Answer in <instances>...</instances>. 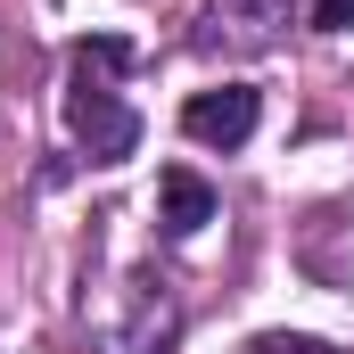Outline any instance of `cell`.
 <instances>
[{"label": "cell", "mask_w": 354, "mask_h": 354, "mask_svg": "<svg viewBox=\"0 0 354 354\" xmlns=\"http://www.w3.org/2000/svg\"><path fill=\"white\" fill-rule=\"evenodd\" d=\"M297 17V0H214L206 25H198V50H223V58H256L280 41V25Z\"/></svg>", "instance_id": "cell-3"}, {"label": "cell", "mask_w": 354, "mask_h": 354, "mask_svg": "<svg viewBox=\"0 0 354 354\" xmlns=\"http://www.w3.org/2000/svg\"><path fill=\"white\" fill-rule=\"evenodd\" d=\"M181 338V297H174V280H124L99 313H91V346L99 354H174Z\"/></svg>", "instance_id": "cell-2"}, {"label": "cell", "mask_w": 354, "mask_h": 354, "mask_svg": "<svg viewBox=\"0 0 354 354\" xmlns=\"http://www.w3.org/2000/svg\"><path fill=\"white\" fill-rule=\"evenodd\" d=\"M248 354H338L330 338H305V330H264V338H248Z\"/></svg>", "instance_id": "cell-6"}, {"label": "cell", "mask_w": 354, "mask_h": 354, "mask_svg": "<svg viewBox=\"0 0 354 354\" xmlns=\"http://www.w3.org/2000/svg\"><path fill=\"white\" fill-rule=\"evenodd\" d=\"M256 115H264V99L248 83H223V91H189V107H181V132L198 140V149H239L248 132H256Z\"/></svg>", "instance_id": "cell-4"}, {"label": "cell", "mask_w": 354, "mask_h": 354, "mask_svg": "<svg viewBox=\"0 0 354 354\" xmlns=\"http://www.w3.org/2000/svg\"><path fill=\"white\" fill-rule=\"evenodd\" d=\"M305 17H313L322 33H346V25H354V0H305Z\"/></svg>", "instance_id": "cell-7"}, {"label": "cell", "mask_w": 354, "mask_h": 354, "mask_svg": "<svg viewBox=\"0 0 354 354\" xmlns=\"http://www.w3.org/2000/svg\"><path fill=\"white\" fill-rule=\"evenodd\" d=\"M124 66H132V41H115V33H91L66 58V132H75V149H83L91 165H124L140 149V115L115 91Z\"/></svg>", "instance_id": "cell-1"}, {"label": "cell", "mask_w": 354, "mask_h": 354, "mask_svg": "<svg viewBox=\"0 0 354 354\" xmlns=\"http://www.w3.org/2000/svg\"><path fill=\"white\" fill-rule=\"evenodd\" d=\"M157 223H165V239H198L214 223V189L189 174V165H174V174L157 181Z\"/></svg>", "instance_id": "cell-5"}]
</instances>
